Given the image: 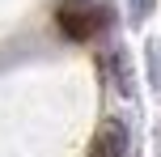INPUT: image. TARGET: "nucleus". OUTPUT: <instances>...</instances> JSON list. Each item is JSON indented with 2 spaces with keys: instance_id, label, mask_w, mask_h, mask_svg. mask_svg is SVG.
Segmentation results:
<instances>
[{
  "instance_id": "1",
  "label": "nucleus",
  "mask_w": 161,
  "mask_h": 157,
  "mask_svg": "<svg viewBox=\"0 0 161 157\" xmlns=\"http://www.w3.org/2000/svg\"><path fill=\"white\" fill-rule=\"evenodd\" d=\"M102 8H89V4H80V0H72V4H59V13H55V21H59V30L68 34V38H76V42H85V38H93L97 30H102Z\"/></svg>"
},
{
  "instance_id": "3",
  "label": "nucleus",
  "mask_w": 161,
  "mask_h": 157,
  "mask_svg": "<svg viewBox=\"0 0 161 157\" xmlns=\"http://www.w3.org/2000/svg\"><path fill=\"white\" fill-rule=\"evenodd\" d=\"M148 13H153V0H127V17H131V25L148 21Z\"/></svg>"
},
{
  "instance_id": "2",
  "label": "nucleus",
  "mask_w": 161,
  "mask_h": 157,
  "mask_svg": "<svg viewBox=\"0 0 161 157\" xmlns=\"http://www.w3.org/2000/svg\"><path fill=\"white\" fill-rule=\"evenodd\" d=\"M89 157H131V136L123 119H102V127L93 132Z\"/></svg>"
},
{
  "instance_id": "5",
  "label": "nucleus",
  "mask_w": 161,
  "mask_h": 157,
  "mask_svg": "<svg viewBox=\"0 0 161 157\" xmlns=\"http://www.w3.org/2000/svg\"><path fill=\"white\" fill-rule=\"evenodd\" d=\"M148 72H153V85L161 89V42H148Z\"/></svg>"
},
{
  "instance_id": "4",
  "label": "nucleus",
  "mask_w": 161,
  "mask_h": 157,
  "mask_svg": "<svg viewBox=\"0 0 161 157\" xmlns=\"http://www.w3.org/2000/svg\"><path fill=\"white\" fill-rule=\"evenodd\" d=\"M114 76H119V89L131 93V72H127V55L123 51H114Z\"/></svg>"
}]
</instances>
